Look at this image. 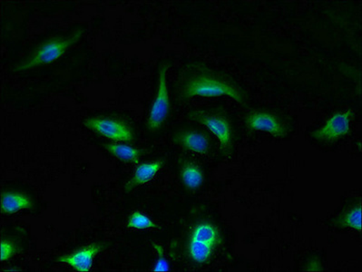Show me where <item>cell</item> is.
I'll use <instances>...</instances> for the list:
<instances>
[{
	"label": "cell",
	"mask_w": 362,
	"mask_h": 272,
	"mask_svg": "<svg viewBox=\"0 0 362 272\" xmlns=\"http://www.w3.org/2000/svg\"><path fill=\"white\" fill-rule=\"evenodd\" d=\"M245 124L249 130L261 131L276 138H283L286 136V128L282 120L270 112H252L246 117Z\"/></svg>",
	"instance_id": "8"
},
{
	"label": "cell",
	"mask_w": 362,
	"mask_h": 272,
	"mask_svg": "<svg viewBox=\"0 0 362 272\" xmlns=\"http://www.w3.org/2000/svg\"><path fill=\"white\" fill-rule=\"evenodd\" d=\"M104 245L101 243H93L91 245L83 247L70 254L62 256L58 259V262L70 265L71 268L79 272H87L91 270L93 259L101 252Z\"/></svg>",
	"instance_id": "9"
},
{
	"label": "cell",
	"mask_w": 362,
	"mask_h": 272,
	"mask_svg": "<svg viewBox=\"0 0 362 272\" xmlns=\"http://www.w3.org/2000/svg\"><path fill=\"white\" fill-rule=\"evenodd\" d=\"M174 142L195 154L205 155L210 149V141L205 134L195 131H183L174 136Z\"/></svg>",
	"instance_id": "10"
},
{
	"label": "cell",
	"mask_w": 362,
	"mask_h": 272,
	"mask_svg": "<svg viewBox=\"0 0 362 272\" xmlns=\"http://www.w3.org/2000/svg\"><path fill=\"white\" fill-rule=\"evenodd\" d=\"M221 243V231L214 224L205 221L196 225L193 230L187 245V253L195 264H205L213 257Z\"/></svg>",
	"instance_id": "2"
},
{
	"label": "cell",
	"mask_w": 362,
	"mask_h": 272,
	"mask_svg": "<svg viewBox=\"0 0 362 272\" xmlns=\"http://www.w3.org/2000/svg\"><path fill=\"white\" fill-rule=\"evenodd\" d=\"M193 117L216 137L224 155H229L233 148V131L229 120L223 115L198 112L193 114Z\"/></svg>",
	"instance_id": "5"
},
{
	"label": "cell",
	"mask_w": 362,
	"mask_h": 272,
	"mask_svg": "<svg viewBox=\"0 0 362 272\" xmlns=\"http://www.w3.org/2000/svg\"><path fill=\"white\" fill-rule=\"evenodd\" d=\"M168 65H162L159 70L157 95L149 112L148 127L150 132H157L167 120L170 111L169 91L167 84Z\"/></svg>",
	"instance_id": "4"
},
{
	"label": "cell",
	"mask_w": 362,
	"mask_h": 272,
	"mask_svg": "<svg viewBox=\"0 0 362 272\" xmlns=\"http://www.w3.org/2000/svg\"><path fill=\"white\" fill-rule=\"evenodd\" d=\"M104 148L118 160L127 164H139L141 152L135 147L122 143H105Z\"/></svg>",
	"instance_id": "13"
},
{
	"label": "cell",
	"mask_w": 362,
	"mask_h": 272,
	"mask_svg": "<svg viewBox=\"0 0 362 272\" xmlns=\"http://www.w3.org/2000/svg\"><path fill=\"white\" fill-rule=\"evenodd\" d=\"M20 270H18V268H15V270H7V271H20Z\"/></svg>",
	"instance_id": "20"
},
{
	"label": "cell",
	"mask_w": 362,
	"mask_h": 272,
	"mask_svg": "<svg viewBox=\"0 0 362 272\" xmlns=\"http://www.w3.org/2000/svg\"><path fill=\"white\" fill-rule=\"evenodd\" d=\"M181 180L187 189L198 190L204 183V171L202 169L192 162H186L180 171Z\"/></svg>",
	"instance_id": "14"
},
{
	"label": "cell",
	"mask_w": 362,
	"mask_h": 272,
	"mask_svg": "<svg viewBox=\"0 0 362 272\" xmlns=\"http://www.w3.org/2000/svg\"><path fill=\"white\" fill-rule=\"evenodd\" d=\"M18 252V247L13 242H9L7 240H1V245H0V259L1 261H8L11 259L15 253Z\"/></svg>",
	"instance_id": "18"
},
{
	"label": "cell",
	"mask_w": 362,
	"mask_h": 272,
	"mask_svg": "<svg viewBox=\"0 0 362 272\" xmlns=\"http://www.w3.org/2000/svg\"><path fill=\"white\" fill-rule=\"evenodd\" d=\"M154 249L157 252V259L155 261L153 271L160 272V271H168L170 270L169 264H168L167 258L164 256V251L163 246L158 245V243H154Z\"/></svg>",
	"instance_id": "17"
},
{
	"label": "cell",
	"mask_w": 362,
	"mask_h": 272,
	"mask_svg": "<svg viewBox=\"0 0 362 272\" xmlns=\"http://www.w3.org/2000/svg\"><path fill=\"white\" fill-rule=\"evenodd\" d=\"M33 201L24 193L6 192L1 197V209L4 214H12L21 209L33 208Z\"/></svg>",
	"instance_id": "12"
},
{
	"label": "cell",
	"mask_w": 362,
	"mask_h": 272,
	"mask_svg": "<svg viewBox=\"0 0 362 272\" xmlns=\"http://www.w3.org/2000/svg\"><path fill=\"white\" fill-rule=\"evenodd\" d=\"M164 162L158 160L155 162H143L139 164L134 173L133 177L127 183L124 190L127 193H131L135 190L136 187L143 186L148 183V181L154 179L155 175L164 167Z\"/></svg>",
	"instance_id": "11"
},
{
	"label": "cell",
	"mask_w": 362,
	"mask_h": 272,
	"mask_svg": "<svg viewBox=\"0 0 362 272\" xmlns=\"http://www.w3.org/2000/svg\"><path fill=\"white\" fill-rule=\"evenodd\" d=\"M84 126L105 137L118 142H131L134 134L129 127L122 121L108 118H89L84 121Z\"/></svg>",
	"instance_id": "7"
},
{
	"label": "cell",
	"mask_w": 362,
	"mask_h": 272,
	"mask_svg": "<svg viewBox=\"0 0 362 272\" xmlns=\"http://www.w3.org/2000/svg\"><path fill=\"white\" fill-rule=\"evenodd\" d=\"M127 227L134 230H148L157 229L158 225L148 215L141 212H135L128 218Z\"/></svg>",
	"instance_id": "16"
},
{
	"label": "cell",
	"mask_w": 362,
	"mask_h": 272,
	"mask_svg": "<svg viewBox=\"0 0 362 272\" xmlns=\"http://www.w3.org/2000/svg\"><path fill=\"white\" fill-rule=\"evenodd\" d=\"M309 267L310 268H308V271H321V264L316 259L311 261Z\"/></svg>",
	"instance_id": "19"
},
{
	"label": "cell",
	"mask_w": 362,
	"mask_h": 272,
	"mask_svg": "<svg viewBox=\"0 0 362 272\" xmlns=\"http://www.w3.org/2000/svg\"><path fill=\"white\" fill-rule=\"evenodd\" d=\"M183 96L186 98H195V96H202V98L228 96L241 104L243 102L242 93L233 84L210 75H198L190 78L183 86Z\"/></svg>",
	"instance_id": "3"
},
{
	"label": "cell",
	"mask_w": 362,
	"mask_h": 272,
	"mask_svg": "<svg viewBox=\"0 0 362 272\" xmlns=\"http://www.w3.org/2000/svg\"><path fill=\"white\" fill-rule=\"evenodd\" d=\"M84 30H77L68 37H53L40 44L26 60L18 65L15 70L26 71L53 63L60 58L75 44L79 42Z\"/></svg>",
	"instance_id": "1"
},
{
	"label": "cell",
	"mask_w": 362,
	"mask_h": 272,
	"mask_svg": "<svg viewBox=\"0 0 362 272\" xmlns=\"http://www.w3.org/2000/svg\"><path fill=\"white\" fill-rule=\"evenodd\" d=\"M354 115L351 110L336 112L328 119L323 127L311 134V136L315 139L330 143L342 138L351 131Z\"/></svg>",
	"instance_id": "6"
},
{
	"label": "cell",
	"mask_w": 362,
	"mask_h": 272,
	"mask_svg": "<svg viewBox=\"0 0 362 272\" xmlns=\"http://www.w3.org/2000/svg\"><path fill=\"white\" fill-rule=\"evenodd\" d=\"M339 224L342 228L361 231V203L354 206L343 214Z\"/></svg>",
	"instance_id": "15"
}]
</instances>
